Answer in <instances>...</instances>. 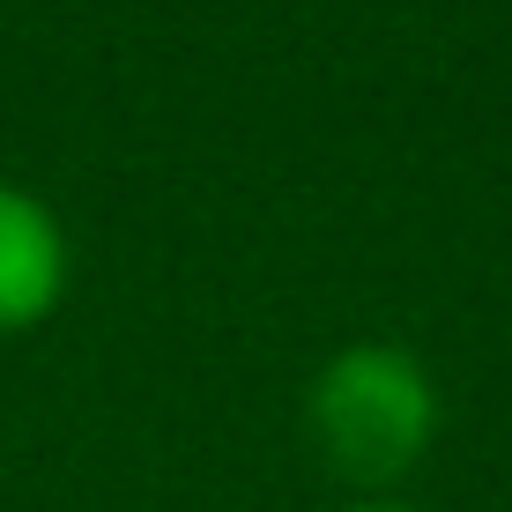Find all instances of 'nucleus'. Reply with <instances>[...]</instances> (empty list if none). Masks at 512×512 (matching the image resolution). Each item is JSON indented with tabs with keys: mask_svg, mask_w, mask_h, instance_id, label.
Returning a JSON list of instances; mask_svg holds the SVG:
<instances>
[{
	"mask_svg": "<svg viewBox=\"0 0 512 512\" xmlns=\"http://www.w3.org/2000/svg\"><path fill=\"white\" fill-rule=\"evenodd\" d=\"M67 297V231L30 186L0 179V334L38 327Z\"/></svg>",
	"mask_w": 512,
	"mask_h": 512,
	"instance_id": "nucleus-2",
	"label": "nucleus"
},
{
	"mask_svg": "<svg viewBox=\"0 0 512 512\" xmlns=\"http://www.w3.org/2000/svg\"><path fill=\"white\" fill-rule=\"evenodd\" d=\"M312 446L349 483H394L438 431V386L401 342H349L312 379Z\"/></svg>",
	"mask_w": 512,
	"mask_h": 512,
	"instance_id": "nucleus-1",
	"label": "nucleus"
},
{
	"mask_svg": "<svg viewBox=\"0 0 512 512\" xmlns=\"http://www.w3.org/2000/svg\"><path fill=\"white\" fill-rule=\"evenodd\" d=\"M342 512H409V505H342Z\"/></svg>",
	"mask_w": 512,
	"mask_h": 512,
	"instance_id": "nucleus-3",
	"label": "nucleus"
}]
</instances>
